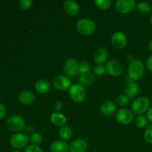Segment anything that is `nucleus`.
<instances>
[{
	"mask_svg": "<svg viewBox=\"0 0 152 152\" xmlns=\"http://www.w3.org/2000/svg\"><path fill=\"white\" fill-rule=\"evenodd\" d=\"M88 148V143L83 139H77L73 141L69 146L71 152H86Z\"/></svg>",
	"mask_w": 152,
	"mask_h": 152,
	"instance_id": "obj_13",
	"label": "nucleus"
},
{
	"mask_svg": "<svg viewBox=\"0 0 152 152\" xmlns=\"http://www.w3.org/2000/svg\"><path fill=\"white\" fill-rule=\"evenodd\" d=\"M111 43L117 49H123L127 45V37L123 33L116 32L111 37Z\"/></svg>",
	"mask_w": 152,
	"mask_h": 152,
	"instance_id": "obj_12",
	"label": "nucleus"
},
{
	"mask_svg": "<svg viewBox=\"0 0 152 152\" xmlns=\"http://www.w3.org/2000/svg\"><path fill=\"white\" fill-rule=\"evenodd\" d=\"M112 1L111 0H96L95 4L96 7L100 10H106L109 8Z\"/></svg>",
	"mask_w": 152,
	"mask_h": 152,
	"instance_id": "obj_25",
	"label": "nucleus"
},
{
	"mask_svg": "<svg viewBox=\"0 0 152 152\" xmlns=\"http://www.w3.org/2000/svg\"><path fill=\"white\" fill-rule=\"evenodd\" d=\"M50 120L52 123L56 126H59V127H63L65 126V123H66L67 120L66 117L61 113L54 112L51 114L50 116Z\"/></svg>",
	"mask_w": 152,
	"mask_h": 152,
	"instance_id": "obj_21",
	"label": "nucleus"
},
{
	"mask_svg": "<svg viewBox=\"0 0 152 152\" xmlns=\"http://www.w3.org/2000/svg\"><path fill=\"white\" fill-rule=\"evenodd\" d=\"M100 111L103 115L111 116L116 111V105L112 101H105L100 107Z\"/></svg>",
	"mask_w": 152,
	"mask_h": 152,
	"instance_id": "obj_17",
	"label": "nucleus"
},
{
	"mask_svg": "<svg viewBox=\"0 0 152 152\" xmlns=\"http://www.w3.org/2000/svg\"><path fill=\"white\" fill-rule=\"evenodd\" d=\"M150 21H151V23L152 24V14H151V19H150Z\"/></svg>",
	"mask_w": 152,
	"mask_h": 152,
	"instance_id": "obj_39",
	"label": "nucleus"
},
{
	"mask_svg": "<svg viewBox=\"0 0 152 152\" xmlns=\"http://www.w3.org/2000/svg\"><path fill=\"white\" fill-rule=\"evenodd\" d=\"M149 99L145 96H141L134 101L132 105V109L134 114L141 115L143 113L147 112V111L149 109Z\"/></svg>",
	"mask_w": 152,
	"mask_h": 152,
	"instance_id": "obj_5",
	"label": "nucleus"
},
{
	"mask_svg": "<svg viewBox=\"0 0 152 152\" xmlns=\"http://www.w3.org/2000/svg\"><path fill=\"white\" fill-rule=\"evenodd\" d=\"M61 107H62V103L60 102H57L55 104V109L56 111H59L61 109Z\"/></svg>",
	"mask_w": 152,
	"mask_h": 152,
	"instance_id": "obj_37",
	"label": "nucleus"
},
{
	"mask_svg": "<svg viewBox=\"0 0 152 152\" xmlns=\"http://www.w3.org/2000/svg\"><path fill=\"white\" fill-rule=\"evenodd\" d=\"M10 145L15 148L22 149L25 148L28 145V137L23 133H17L12 135L10 139Z\"/></svg>",
	"mask_w": 152,
	"mask_h": 152,
	"instance_id": "obj_7",
	"label": "nucleus"
},
{
	"mask_svg": "<svg viewBox=\"0 0 152 152\" xmlns=\"http://www.w3.org/2000/svg\"><path fill=\"white\" fill-rule=\"evenodd\" d=\"M129 102V97L126 96V94H121L120 96H118V97L117 98V102L121 106H124L126 105Z\"/></svg>",
	"mask_w": 152,
	"mask_h": 152,
	"instance_id": "obj_29",
	"label": "nucleus"
},
{
	"mask_svg": "<svg viewBox=\"0 0 152 152\" xmlns=\"http://www.w3.org/2000/svg\"><path fill=\"white\" fill-rule=\"evenodd\" d=\"M69 146L65 141L57 140L51 144L50 147V152H68Z\"/></svg>",
	"mask_w": 152,
	"mask_h": 152,
	"instance_id": "obj_18",
	"label": "nucleus"
},
{
	"mask_svg": "<svg viewBox=\"0 0 152 152\" xmlns=\"http://www.w3.org/2000/svg\"><path fill=\"white\" fill-rule=\"evenodd\" d=\"M152 10L151 5L147 1H141L137 4V10L143 14H148Z\"/></svg>",
	"mask_w": 152,
	"mask_h": 152,
	"instance_id": "obj_24",
	"label": "nucleus"
},
{
	"mask_svg": "<svg viewBox=\"0 0 152 152\" xmlns=\"http://www.w3.org/2000/svg\"><path fill=\"white\" fill-rule=\"evenodd\" d=\"M32 0H21L19 2V5L22 10H28L32 6Z\"/></svg>",
	"mask_w": 152,
	"mask_h": 152,
	"instance_id": "obj_30",
	"label": "nucleus"
},
{
	"mask_svg": "<svg viewBox=\"0 0 152 152\" xmlns=\"http://www.w3.org/2000/svg\"><path fill=\"white\" fill-rule=\"evenodd\" d=\"M105 68L102 65H96L94 67V73L97 76H102L105 73Z\"/></svg>",
	"mask_w": 152,
	"mask_h": 152,
	"instance_id": "obj_33",
	"label": "nucleus"
},
{
	"mask_svg": "<svg viewBox=\"0 0 152 152\" xmlns=\"http://www.w3.org/2000/svg\"><path fill=\"white\" fill-rule=\"evenodd\" d=\"M94 77L91 74H85V75H80L79 77V82L80 84L83 86H90L93 85L94 83Z\"/></svg>",
	"mask_w": 152,
	"mask_h": 152,
	"instance_id": "obj_22",
	"label": "nucleus"
},
{
	"mask_svg": "<svg viewBox=\"0 0 152 152\" xmlns=\"http://www.w3.org/2000/svg\"><path fill=\"white\" fill-rule=\"evenodd\" d=\"M91 71V65L88 62H83L80 64L79 66V73L80 75H85V74H89Z\"/></svg>",
	"mask_w": 152,
	"mask_h": 152,
	"instance_id": "obj_26",
	"label": "nucleus"
},
{
	"mask_svg": "<svg viewBox=\"0 0 152 152\" xmlns=\"http://www.w3.org/2000/svg\"><path fill=\"white\" fill-rule=\"evenodd\" d=\"M128 74L132 80L137 81L141 80L145 74V66L142 61L138 59L132 61L128 67Z\"/></svg>",
	"mask_w": 152,
	"mask_h": 152,
	"instance_id": "obj_1",
	"label": "nucleus"
},
{
	"mask_svg": "<svg viewBox=\"0 0 152 152\" xmlns=\"http://www.w3.org/2000/svg\"><path fill=\"white\" fill-rule=\"evenodd\" d=\"M24 152H43V151L39 145H30L25 148Z\"/></svg>",
	"mask_w": 152,
	"mask_h": 152,
	"instance_id": "obj_32",
	"label": "nucleus"
},
{
	"mask_svg": "<svg viewBox=\"0 0 152 152\" xmlns=\"http://www.w3.org/2000/svg\"><path fill=\"white\" fill-rule=\"evenodd\" d=\"M146 67L148 71L152 73V54L148 57L146 62Z\"/></svg>",
	"mask_w": 152,
	"mask_h": 152,
	"instance_id": "obj_35",
	"label": "nucleus"
},
{
	"mask_svg": "<svg viewBox=\"0 0 152 152\" xmlns=\"http://www.w3.org/2000/svg\"><path fill=\"white\" fill-rule=\"evenodd\" d=\"M145 140L148 143L152 144V124L148 126L145 132Z\"/></svg>",
	"mask_w": 152,
	"mask_h": 152,
	"instance_id": "obj_31",
	"label": "nucleus"
},
{
	"mask_svg": "<svg viewBox=\"0 0 152 152\" xmlns=\"http://www.w3.org/2000/svg\"><path fill=\"white\" fill-rule=\"evenodd\" d=\"M78 61L74 58H70L64 64V71L68 77H74L79 73Z\"/></svg>",
	"mask_w": 152,
	"mask_h": 152,
	"instance_id": "obj_8",
	"label": "nucleus"
},
{
	"mask_svg": "<svg viewBox=\"0 0 152 152\" xmlns=\"http://www.w3.org/2000/svg\"><path fill=\"white\" fill-rule=\"evenodd\" d=\"M63 8L65 13L70 16H75L80 11L79 4L73 0H67L64 2Z\"/></svg>",
	"mask_w": 152,
	"mask_h": 152,
	"instance_id": "obj_14",
	"label": "nucleus"
},
{
	"mask_svg": "<svg viewBox=\"0 0 152 152\" xmlns=\"http://www.w3.org/2000/svg\"><path fill=\"white\" fill-rule=\"evenodd\" d=\"M6 114V108L1 103H0V120L4 117Z\"/></svg>",
	"mask_w": 152,
	"mask_h": 152,
	"instance_id": "obj_34",
	"label": "nucleus"
},
{
	"mask_svg": "<svg viewBox=\"0 0 152 152\" xmlns=\"http://www.w3.org/2000/svg\"><path fill=\"white\" fill-rule=\"evenodd\" d=\"M108 57V51L104 48H98L94 53V62L97 65H102Z\"/></svg>",
	"mask_w": 152,
	"mask_h": 152,
	"instance_id": "obj_19",
	"label": "nucleus"
},
{
	"mask_svg": "<svg viewBox=\"0 0 152 152\" xmlns=\"http://www.w3.org/2000/svg\"><path fill=\"white\" fill-rule=\"evenodd\" d=\"M30 140H31V142H32V145H39L42 142V137L39 133H34L31 136Z\"/></svg>",
	"mask_w": 152,
	"mask_h": 152,
	"instance_id": "obj_28",
	"label": "nucleus"
},
{
	"mask_svg": "<svg viewBox=\"0 0 152 152\" xmlns=\"http://www.w3.org/2000/svg\"><path fill=\"white\" fill-rule=\"evenodd\" d=\"M105 71L109 75L112 77H118L123 72V67L121 64L118 61L115 59H111L106 62V65L105 66Z\"/></svg>",
	"mask_w": 152,
	"mask_h": 152,
	"instance_id": "obj_9",
	"label": "nucleus"
},
{
	"mask_svg": "<svg viewBox=\"0 0 152 152\" xmlns=\"http://www.w3.org/2000/svg\"><path fill=\"white\" fill-rule=\"evenodd\" d=\"M148 49H149L150 51L152 53V40L149 42V43H148Z\"/></svg>",
	"mask_w": 152,
	"mask_h": 152,
	"instance_id": "obj_38",
	"label": "nucleus"
},
{
	"mask_svg": "<svg viewBox=\"0 0 152 152\" xmlns=\"http://www.w3.org/2000/svg\"><path fill=\"white\" fill-rule=\"evenodd\" d=\"M35 89L38 93L44 94L50 91V85L48 80H45V79H41L35 83Z\"/></svg>",
	"mask_w": 152,
	"mask_h": 152,
	"instance_id": "obj_20",
	"label": "nucleus"
},
{
	"mask_svg": "<svg viewBox=\"0 0 152 152\" xmlns=\"http://www.w3.org/2000/svg\"><path fill=\"white\" fill-rule=\"evenodd\" d=\"M59 137L63 140L64 141L69 140L71 137H72L73 132L72 129L68 126H65L60 129L59 132Z\"/></svg>",
	"mask_w": 152,
	"mask_h": 152,
	"instance_id": "obj_23",
	"label": "nucleus"
},
{
	"mask_svg": "<svg viewBox=\"0 0 152 152\" xmlns=\"http://www.w3.org/2000/svg\"><path fill=\"white\" fill-rule=\"evenodd\" d=\"M136 3L134 0H117L115 7L118 13L126 14L135 10Z\"/></svg>",
	"mask_w": 152,
	"mask_h": 152,
	"instance_id": "obj_6",
	"label": "nucleus"
},
{
	"mask_svg": "<svg viewBox=\"0 0 152 152\" xmlns=\"http://www.w3.org/2000/svg\"><path fill=\"white\" fill-rule=\"evenodd\" d=\"M77 30L82 35L89 36L96 30V24L91 19L83 18L77 22Z\"/></svg>",
	"mask_w": 152,
	"mask_h": 152,
	"instance_id": "obj_2",
	"label": "nucleus"
},
{
	"mask_svg": "<svg viewBox=\"0 0 152 152\" xmlns=\"http://www.w3.org/2000/svg\"><path fill=\"white\" fill-rule=\"evenodd\" d=\"M146 118L148 119L150 122H151L152 123V108H150L147 111Z\"/></svg>",
	"mask_w": 152,
	"mask_h": 152,
	"instance_id": "obj_36",
	"label": "nucleus"
},
{
	"mask_svg": "<svg viewBox=\"0 0 152 152\" xmlns=\"http://www.w3.org/2000/svg\"><path fill=\"white\" fill-rule=\"evenodd\" d=\"M70 97L74 102L80 103L83 102L86 98V91L84 86L80 83L71 85L69 88Z\"/></svg>",
	"mask_w": 152,
	"mask_h": 152,
	"instance_id": "obj_3",
	"label": "nucleus"
},
{
	"mask_svg": "<svg viewBox=\"0 0 152 152\" xmlns=\"http://www.w3.org/2000/svg\"><path fill=\"white\" fill-rule=\"evenodd\" d=\"M19 100L23 105H31L35 100V95L31 91H22L19 94Z\"/></svg>",
	"mask_w": 152,
	"mask_h": 152,
	"instance_id": "obj_15",
	"label": "nucleus"
},
{
	"mask_svg": "<svg viewBox=\"0 0 152 152\" xmlns=\"http://www.w3.org/2000/svg\"><path fill=\"white\" fill-rule=\"evenodd\" d=\"M6 125L9 130L14 132H21L25 127V120L19 115H12L9 117L6 121Z\"/></svg>",
	"mask_w": 152,
	"mask_h": 152,
	"instance_id": "obj_4",
	"label": "nucleus"
},
{
	"mask_svg": "<svg viewBox=\"0 0 152 152\" xmlns=\"http://www.w3.org/2000/svg\"><path fill=\"white\" fill-rule=\"evenodd\" d=\"M11 152H20V151H17V150H16V151H11Z\"/></svg>",
	"mask_w": 152,
	"mask_h": 152,
	"instance_id": "obj_40",
	"label": "nucleus"
},
{
	"mask_svg": "<svg viewBox=\"0 0 152 152\" xmlns=\"http://www.w3.org/2000/svg\"><path fill=\"white\" fill-rule=\"evenodd\" d=\"M71 80L65 75L56 76L53 80V84L55 88L59 91H66L71 86Z\"/></svg>",
	"mask_w": 152,
	"mask_h": 152,
	"instance_id": "obj_10",
	"label": "nucleus"
},
{
	"mask_svg": "<svg viewBox=\"0 0 152 152\" xmlns=\"http://www.w3.org/2000/svg\"><path fill=\"white\" fill-rule=\"evenodd\" d=\"M125 94L129 98H134L139 93V86L134 82H129L124 88Z\"/></svg>",
	"mask_w": 152,
	"mask_h": 152,
	"instance_id": "obj_16",
	"label": "nucleus"
},
{
	"mask_svg": "<svg viewBox=\"0 0 152 152\" xmlns=\"http://www.w3.org/2000/svg\"><path fill=\"white\" fill-rule=\"evenodd\" d=\"M135 122H136V125L138 127L144 128L147 125V118L145 116L141 114V115H138L137 117Z\"/></svg>",
	"mask_w": 152,
	"mask_h": 152,
	"instance_id": "obj_27",
	"label": "nucleus"
},
{
	"mask_svg": "<svg viewBox=\"0 0 152 152\" xmlns=\"http://www.w3.org/2000/svg\"><path fill=\"white\" fill-rule=\"evenodd\" d=\"M115 118L121 124H129L134 120V114L132 111L126 108H121L116 113Z\"/></svg>",
	"mask_w": 152,
	"mask_h": 152,
	"instance_id": "obj_11",
	"label": "nucleus"
}]
</instances>
